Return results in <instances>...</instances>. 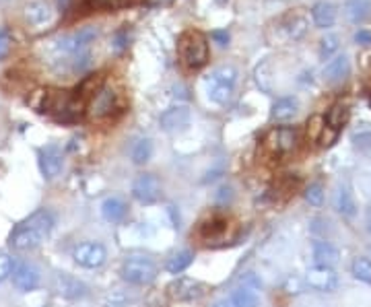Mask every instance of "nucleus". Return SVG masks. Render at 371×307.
I'll use <instances>...</instances> for the list:
<instances>
[{"instance_id":"1","label":"nucleus","mask_w":371,"mask_h":307,"mask_svg":"<svg viewBox=\"0 0 371 307\" xmlns=\"http://www.w3.org/2000/svg\"><path fill=\"white\" fill-rule=\"evenodd\" d=\"M54 229V215L42 209L38 213H33L31 217H27L25 220H21L10 237H8V244L13 250H19V252H27V250H36L40 248Z\"/></svg>"},{"instance_id":"2","label":"nucleus","mask_w":371,"mask_h":307,"mask_svg":"<svg viewBox=\"0 0 371 307\" xmlns=\"http://www.w3.org/2000/svg\"><path fill=\"white\" fill-rule=\"evenodd\" d=\"M235 85H237V70L233 66H229V64L215 68L204 79L206 95L217 105H225V103L232 101L233 93H235Z\"/></svg>"},{"instance_id":"3","label":"nucleus","mask_w":371,"mask_h":307,"mask_svg":"<svg viewBox=\"0 0 371 307\" xmlns=\"http://www.w3.org/2000/svg\"><path fill=\"white\" fill-rule=\"evenodd\" d=\"M180 60L184 62V66L196 70L202 68L209 62V42L200 31H188L180 40Z\"/></svg>"},{"instance_id":"4","label":"nucleus","mask_w":371,"mask_h":307,"mask_svg":"<svg viewBox=\"0 0 371 307\" xmlns=\"http://www.w3.org/2000/svg\"><path fill=\"white\" fill-rule=\"evenodd\" d=\"M120 274L130 285H149L157 276V266L146 256H130L122 264Z\"/></svg>"},{"instance_id":"5","label":"nucleus","mask_w":371,"mask_h":307,"mask_svg":"<svg viewBox=\"0 0 371 307\" xmlns=\"http://www.w3.org/2000/svg\"><path fill=\"white\" fill-rule=\"evenodd\" d=\"M97 36H99V31L95 27H83V29H79L70 36H64L56 45V50H58V54H62L66 58H73L81 52H87L89 45L97 40Z\"/></svg>"},{"instance_id":"6","label":"nucleus","mask_w":371,"mask_h":307,"mask_svg":"<svg viewBox=\"0 0 371 307\" xmlns=\"http://www.w3.org/2000/svg\"><path fill=\"white\" fill-rule=\"evenodd\" d=\"M299 144V132L289 126H280L273 128L264 138V147L273 153V155H287L291 151H295Z\"/></svg>"},{"instance_id":"7","label":"nucleus","mask_w":371,"mask_h":307,"mask_svg":"<svg viewBox=\"0 0 371 307\" xmlns=\"http://www.w3.org/2000/svg\"><path fill=\"white\" fill-rule=\"evenodd\" d=\"M132 196L140 204H155L161 198V181L153 174H142L132 181Z\"/></svg>"},{"instance_id":"8","label":"nucleus","mask_w":371,"mask_h":307,"mask_svg":"<svg viewBox=\"0 0 371 307\" xmlns=\"http://www.w3.org/2000/svg\"><path fill=\"white\" fill-rule=\"evenodd\" d=\"M73 258H75V262L83 266V268H99L107 260V252L97 241H85V244L75 248Z\"/></svg>"},{"instance_id":"9","label":"nucleus","mask_w":371,"mask_h":307,"mask_svg":"<svg viewBox=\"0 0 371 307\" xmlns=\"http://www.w3.org/2000/svg\"><path fill=\"white\" fill-rule=\"evenodd\" d=\"M118 105V95L112 87H101L97 89V93L93 95L91 103H89V116L93 120H101V118H107L114 114Z\"/></svg>"},{"instance_id":"10","label":"nucleus","mask_w":371,"mask_h":307,"mask_svg":"<svg viewBox=\"0 0 371 307\" xmlns=\"http://www.w3.org/2000/svg\"><path fill=\"white\" fill-rule=\"evenodd\" d=\"M305 280L312 289L316 291H322V293H330L338 287V274L334 272V268L330 266H314L308 270L305 274Z\"/></svg>"},{"instance_id":"11","label":"nucleus","mask_w":371,"mask_h":307,"mask_svg":"<svg viewBox=\"0 0 371 307\" xmlns=\"http://www.w3.org/2000/svg\"><path fill=\"white\" fill-rule=\"evenodd\" d=\"M10 276H13V285L21 293H29V291L38 289V285H40V270L29 262L15 264Z\"/></svg>"},{"instance_id":"12","label":"nucleus","mask_w":371,"mask_h":307,"mask_svg":"<svg viewBox=\"0 0 371 307\" xmlns=\"http://www.w3.org/2000/svg\"><path fill=\"white\" fill-rule=\"evenodd\" d=\"M40 170H42V176L46 179H54V177L60 176L62 167H64V157H62V151L60 147L56 144H47L44 149H40Z\"/></svg>"},{"instance_id":"13","label":"nucleus","mask_w":371,"mask_h":307,"mask_svg":"<svg viewBox=\"0 0 371 307\" xmlns=\"http://www.w3.org/2000/svg\"><path fill=\"white\" fill-rule=\"evenodd\" d=\"M190 110L186 105H174L169 110H165L159 118V124L165 132H182L190 124Z\"/></svg>"},{"instance_id":"14","label":"nucleus","mask_w":371,"mask_h":307,"mask_svg":"<svg viewBox=\"0 0 371 307\" xmlns=\"http://www.w3.org/2000/svg\"><path fill=\"white\" fill-rule=\"evenodd\" d=\"M54 287L56 291L66 297V299H83L87 295V285H83L79 278L70 276V274H56L54 278Z\"/></svg>"},{"instance_id":"15","label":"nucleus","mask_w":371,"mask_h":307,"mask_svg":"<svg viewBox=\"0 0 371 307\" xmlns=\"http://www.w3.org/2000/svg\"><path fill=\"white\" fill-rule=\"evenodd\" d=\"M169 293L178 301H194V299L202 297L204 287L198 280H192V278H178L176 283L169 285Z\"/></svg>"},{"instance_id":"16","label":"nucleus","mask_w":371,"mask_h":307,"mask_svg":"<svg viewBox=\"0 0 371 307\" xmlns=\"http://www.w3.org/2000/svg\"><path fill=\"white\" fill-rule=\"evenodd\" d=\"M101 215L107 223H122L128 215V204L118 196H109L101 202Z\"/></svg>"},{"instance_id":"17","label":"nucleus","mask_w":371,"mask_h":307,"mask_svg":"<svg viewBox=\"0 0 371 307\" xmlns=\"http://www.w3.org/2000/svg\"><path fill=\"white\" fill-rule=\"evenodd\" d=\"M351 73V62L347 56H336L334 60H330L324 68V79L328 83H340L349 77Z\"/></svg>"},{"instance_id":"18","label":"nucleus","mask_w":371,"mask_h":307,"mask_svg":"<svg viewBox=\"0 0 371 307\" xmlns=\"http://www.w3.org/2000/svg\"><path fill=\"white\" fill-rule=\"evenodd\" d=\"M25 19L29 25H44L52 19V10H50V4L44 0H31L27 6H25Z\"/></svg>"},{"instance_id":"19","label":"nucleus","mask_w":371,"mask_h":307,"mask_svg":"<svg viewBox=\"0 0 371 307\" xmlns=\"http://www.w3.org/2000/svg\"><path fill=\"white\" fill-rule=\"evenodd\" d=\"M258 287H250L245 283H241V287H237L232 295V307H260V295L256 291Z\"/></svg>"},{"instance_id":"20","label":"nucleus","mask_w":371,"mask_h":307,"mask_svg":"<svg viewBox=\"0 0 371 307\" xmlns=\"http://www.w3.org/2000/svg\"><path fill=\"white\" fill-rule=\"evenodd\" d=\"M312 19L316 23V27H320V29L332 27L336 21V6L332 2H318L312 8Z\"/></svg>"},{"instance_id":"21","label":"nucleus","mask_w":371,"mask_h":307,"mask_svg":"<svg viewBox=\"0 0 371 307\" xmlns=\"http://www.w3.org/2000/svg\"><path fill=\"white\" fill-rule=\"evenodd\" d=\"M297 107H299V103H297L295 97H280V99L275 101V105H273V120L275 122L291 120L297 114Z\"/></svg>"},{"instance_id":"22","label":"nucleus","mask_w":371,"mask_h":307,"mask_svg":"<svg viewBox=\"0 0 371 307\" xmlns=\"http://www.w3.org/2000/svg\"><path fill=\"white\" fill-rule=\"evenodd\" d=\"M314 260L318 262V266H330L332 268L334 264L338 262V250L332 244L318 239V241H314Z\"/></svg>"},{"instance_id":"23","label":"nucleus","mask_w":371,"mask_h":307,"mask_svg":"<svg viewBox=\"0 0 371 307\" xmlns=\"http://www.w3.org/2000/svg\"><path fill=\"white\" fill-rule=\"evenodd\" d=\"M334 207L336 211L342 215V217H355L357 213V204L353 200V194L349 192V188H338L336 194H334Z\"/></svg>"},{"instance_id":"24","label":"nucleus","mask_w":371,"mask_h":307,"mask_svg":"<svg viewBox=\"0 0 371 307\" xmlns=\"http://www.w3.org/2000/svg\"><path fill=\"white\" fill-rule=\"evenodd\" d=\"M347 17L353 23H363L371 17V0H349L347 2Z\"/></svg>"},{"instance_id":"25","label":"nucleus","mask_w":371,"mask_h":307,"mask_svg":"<svg viewBox=\"0 0 371 307\" xmlns=\"http://www.w3.org/2000/svg\"><path fill=\"white\" fill-rule=\"evenodd\" d=\"M347 120H349V107H347V103L338 101V103H334V105L328 110L326 124H328L334 132L340 130V128L347 124Z\"/></svg>"},{"instance_id":"26","label":"nucleus","mask_w":371,"mask_h":307,"mask_svg":"<svg viewBox=\"0 0 371 307\" xmlns=\"http://www.w3.org/2000/svg\"><path fill=\"white\" fill-rule=\"evenodd\" d=\"M153 155V142L149 138H140L130 149V159L135 165H144Z\"/></svg>"},{"instance_id":"27","label":"nucleus","mask_w":371,"mask_h":307,"mask_svg":"<svg viewBox=\"0 0 371 307\" xmlns=\"http://www.w3.org/2000/svg\"><path fill=\"white\" fill-rule=\"evenodd\" d=\"M192 262H194V252H190V250H182V252L174 254V256L167 260L165 268H167V272H169V274H180V272H184L186 268H188Z\"/></svg>"},{"instance_id":"28","label":"nucleus","mask_w":371,"mask_h":307,"mask_svg":"<svg viewBox=\"0 0 371 307\" xmlns=\"http://www.w3.org/2000/svg\"><path fill=\"white\" fill-rule=\"evenodd\" d=\"M351 272L357 280L371 285V260L370 258H355L351 264Z\"/></svg>"},{"instance_id":"29","label":"nucleus","mask_w":371,"mask_h":307,"mask_svg":"<svg viewBox=\"0 0 371 307\" xmlns=\"http://www.w3.org/2000/svg\"><path fill=\"white\" fill-rule=\"evenodd\" d=\"M305 198H308V202H310V204H314V207H320V204H322V200H324V192H322V186H320V184H312V186L305 190Z\"/></svg>"},{"instance_id":"30","label":"nucleus","mask_w":371,"mask_h":307,"mask_svg":"<svg viewBox=\"0 0 371 307\" xmlns=\"http://www.w3.org/2000/svg\"><path fill=\"white\" fill-rule=\"evenodd\" d=\"M336 50H338V38H336V36H326L324 40L320 42V54H322V58H330Z\"/></svg>"},{"instance_id":"31","label":"nucleus","mask_w":371,"mask_h":307,"mask_svg":"<svg viewBox=\"0 0 371 307\" xmlns=\"http://www.w3.org/2000/svg\"><path fill=\"white\" fill-rule=\"evenodd\" d=\"M128 47V31L126 29H120L116 36H114V40H112V50L116 52V54H120V52H124Z\"/></svg>"},{"instance_id":"32","label":"nucleus","mask_w":371,"mask_h":307,"mask_svg":"<svg viewBox=\"0 0 371 307\" xmlns=\"http://www.w3.org/2000/svg\"><path fill=\"white\" fill-rule=\"evenodd\" d=\"M13 268H15L13 258L6 256V254H0V283H4L13 274Z\"/></svg>"},{"instance_id":"33","label":"nucleus","mask_w":371,"mask_h":307,"mask_svg":"<svg viewBox=\"0 0 371 307\" xmlns=\"http://www.w3.org/2000/svg\"><path fill=\"white\" fill-rule=\"evenodd\" d=\"M303 33H305V19L295 17V19L291 21V25H289V36H291L293 40H297V38H301Z\"/></svg>"},{"instance_id":"34","label":"nucleus","mask_w":371,"mask_h":307,"mask_svg":"<svg viewBox=\"0 0 371 307\" xmlns=\"http://www.w3.org/2000/svg\"><path fill=\"white\" fill-rule=\"evenodd\" d=\"M10 45H13V38L6 29L0 27V60H4L10 52Z\"/></svg>"},{"instance_id":"35","label":"nucleus","mask_w":371,"mask_h":307,"mask_svg":"<svg viewBox=\"0 0 371 307\" xmlns=\"http://www.w3.org/2000/svg\"><path fill=\"white\" fill-rule=\"evenodd\" d=\"M211 38H213L217 44L221 45V47L229 45V33H227V31H213V33H211Z\"/></svg>"},{"instance_id":"36","label":"nucleus","mask_w":371,"mask_h":307,"mask_svg":"<svg viewBox=\"0 0 371 307\" xmlns=\"http://www.w3.org/2000/svg\"><path fill=\"white\" fill-rule=\"evenodd\" d=\"M233 196V190L229 186H223L221 190H219V194H217V202H221V204H225V202H229Z\"/></svg>"},{"instance_id":"37","label":"nucleus","mask_w":371,"mask_h":307,"mask_svg":"<svg viewBox=\"0 0 371 307\" xmlns=\"http://www.w3.org/2000/svg\"><path fill=\"white\" fill-rule=\"evenodd\" d=\"M355 42H357V44L370 45L371 44V31H365V29L357 31V33H355Z\"/></svg>"},{"instance_id":"38","label":"nucleus","mask_w":371,"mask_h":307,"mask_svg":"<svg viewBox=\"0 0 371 307\" xmlns=\"http://www.w3.org/2000/svg\"><path fill=\"white\" fill-rule=\"evenodd\" d=\"M365 225H368V229H370L371 233V204L368 207V211H365Z\"/></svg>"},{"instance_id":"39","label":"nucleus","mask_w":371,"mask_h":307,"mask_svg":"<svg viewBox=\"0 0 371 307\" xmlns=\"http://www.w3.org/2000/svg\"><path fill=\"white\" fill-rule=\"evenodd\" d=\"M213 307H232V304L223 299V301H217V304H215V306H213Z\"/></svg>"},{"instance_id":"40","label":"nucleus","mask_w":371,"mask_h":307,"mask_svg":"<svg viewBox=\"0 0 371 307\" xmlns=\"http://www.w3.org/2000/svg\"><path fill=\"white\" fill-rule=\"evenodd\" d=\"M370 105H371V95H370Z\"/></svg>"}]
</instances>
